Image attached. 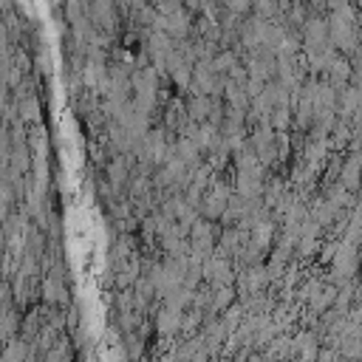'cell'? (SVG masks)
Instances as JSON below:
<instances>
[{"label":"cell","mask_w":362,"mask_h":362,"mask_svg":"<svg viewBox=\"0 0 362 362\" xmlns=\"http://www.w3.org/2000/svg\"><path fill=\"white\" fill-rule=\"evenodd\" d=\"M339 184L348 192H356L362 187V153H348L342 161V173H339Z\"/></svg>","instance_id":"cell-1"},{"label":"cell","mask_w":362,"mask_h":362,"mask_svg":"<svg viewBox=\"0 0 362 362\" xmlns=\"http://www.w3.org/2000/svg\"><path fill=\"white\" fill-rule=\"evenodd\" d=\"M187 116L192 124H206L212 116V96H189L187 102Z\"/></svg>","instance_id":"cell-2"},{"label":"cell","mask_w":362,"mask_h":362,"mask_svg":"<svg viewBox=\"0 0 362 362\" xmlns=\"http://www.w3.org/2000/svg\"><path fill=\"white\" fill-rule=\"evenodd\" d=\"M235 294H238V288H235V286H221V288H212L209 314H226V311L235 305Z\"/></svg>","instance_id":"cell-3"},{"label":"cell","mask_w":362,"mask_h":362,"mask_svg":"<svg viewBox=\"0 0 362 362\" xmlns=\"http://www.w3.org/2000/svg\"><path fill=\"white\" fill-rule=\"evenodd\" d=\"M20 116H23V122L28 119V122H37L40 119V102L34 99V96H23L20 99Z\"/></svg>","instance_id":"cell-4"},{"label":"cell","mask_w":362,"mask_h":362,"mask_svg":"<svg viewBox=\"0 0 362 362\" xmlns=\"http://www.w3.org/2000/svg\"><path fill=\"white\" fill-rule=\"evenodd\" d=\"M88 14L90 17H102V14H113V6H105V3H96V6H90L88 8ZM102 28H116V17H105V23H102Z\"/></svg>","instance_id":"cell-5"},{"label":"cell","mask_w":362,"mask_h":362,"mask_svg":"<svg viewBox=\"0 0 362 362\" xmlns=\"http://www.w3.org/2000/svg\"><path fill=\"white\" fill-rule=\"evenodd\" d=\"M158 362H175V359H173V356H161Z\"/></svg>","instance_id":"cell-6"}]
</instances>
